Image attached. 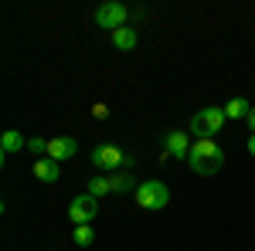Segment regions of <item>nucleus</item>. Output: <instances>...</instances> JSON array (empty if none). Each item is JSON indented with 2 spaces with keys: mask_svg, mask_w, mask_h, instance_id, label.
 Segmentation results:
<instances>
[{
  "mask_svg": "<svg viewBox=\"0 0 255 251\" xmlns=\"http://www.w3.org/2000/svg\"><path fill=\"white\" fill-rule=\"evenodd\" d=\"M187 163H191L194 173L211 176V173H218V170L225 167V153H221V146H218L215 139H194V143H191Z\"/></svg>",
  "mask_w": 255,
  "mask_h": 251,
  "instance_id": "nucleus-1",
  "label": "nucleus"
},
{
  "mask_svg": "<svg viewBox=\"0 0 255 251\" xmlns=\"http://www.w3.org/2000/svg\"><path fill=\"white\" fill-rule=\"evenodd\" d=\"M96 241V231L89 228V224H75V245H82V248H89Z\"/></svg>",
  "mask_w": 255,
  "mask_h": 251,
  "instance_id": "nucleus-15",
  "label": "nucleus"
},
{
  "mask_svg": "<svg viewBox=\"0 0 255 251\" xmlns=\"http://www.w3.org/2000/svg\"><path fill=\"white\" fill-rule=\"evenodd\" d=\"M34 176L44 180V183H55V180L61 176V163H58V160H51V156H41L38 163H34Z\"/></svg>",
  "mask_w": 255,
  "mask_h": 251,
  "instance_id": "nucleus-9",
  "label": "nucleus"
},
{
  "mask_svg": "<svg viewBox=\"0 0 255 251\" xmlns=\"http://www.w3.org/2000/svg\"><path fill=\"white\" fill-rule=\"evenodd\" d=\"M163 146H167V156H174V160H184V156H191V139H187L184 133H167Z\"/></svg>",
  "mask_w": 255,
  "mask_h": 251,
  "instance_id": "nucleus-8",
  "label": "nucleus"
},
{
  "mask_svg": "<svg viewBox=\"0 0 255 251\" xmlns=\"http://www.w3.org/2000/svg\"><path fill=\"white\" fill-rule=\"evenodd\" d=\"M27 150L31 153H48V139H27Z\"/></svg>",
  "mask_w": 255,
  "mask_h": 251,
  "instance_id": "nucleus-16",
  "label": "nucleus"
},
{
  "mask_svg": "<svg viewBox=\"0 0 255 251\" xmlns=\"http://www.w3.org/2000/svg\"><path fill=\"white\" fill-rule=\"evenodd\" d=\"M89 193H92V197H106V193H113V180H109V176H96V180H89Z\"/></svg>",
  "mask_w": 255,
  "mask_h": 251,
  "instance_id": "nucleus-14",
  "label": "nucleus"
},
{
  "mask_svg": "<svg viewBox=\"0 0 255 251\" xmlns=\"http://www.w3.org/2000/svg\"><path fill=\"white\" fill-rule=\"evenodd\" d=\"M96 214H99V204H96L92 193H82V197H75V200L68 204V217H72L75 224H89Z\"/></svg>",
  "mask_w": 255,
  "mask_h": 251,
  "instance_id": "nucleus-6",
  "label": "nucleus"
},
{
  "mask_svg": "<svg viewBox=\"0 0 255 251\" xmlns=\"http://www.w3.org/2000/svg\"><path fill=\"white\" fill-rule=\"evenodd\" d=\"M113 180V193H136V180H133V173L129 170H123V173H116V176H109Z\"/></svg>",
  "mask_w": 255,
  "mask_h": 251,
  "instance_id": "nucleus-11",
  "label": "nucleus"
},
{
  "mask_svg": "<svg viewBox=\"0 0 255 251\" xmlns=\"http://www.w3.org/2000/svg\"><path fill=\"white\" fill-rule=\"evenodd\" d=\"M92 163H96L99 170H129L133 167V156H126L119 146H96L92 150Z\"/></svg>",
  "mask_w": 255,
  "mask_h": 251,
  "instance_id": "nucleus-4",
  "label": "nucleus"
},
{
  "mask_svg": "<svg viewBox=\"0 0 255 251\" xmlns=\"http://www.w3.org/2000/svg\"><path fill=\"white\" fill-rule=\"evenodd\" d=\"M249 112H252V105H249L245 98H232V102L225 105V116L228 119H249Z\"/></svg>",
  "mask_w": 255,
  "mask_h": 251,
  "instance_id": "nucleus-13",
  "label": "nucleus"
},
{
  "mask_svg": "<svg viewBox=\"0 0 255 251\" xmlns=\"http://www.w3.org/2000/svg\"><path fill=\"white\" fill-rule=\"evenodd\" d=\"M249 153H252V156H255V133H252V136H249Z\"/></svg>",
  "mask_w": 255,
  "mask_h": 251,
  "instance_id": "nucleus-19",
  "label": "nucleus"
},
{
  "mask_svg": "<svg viewBox=\"0 0 255 251\" xmlns=\"http://www.w3.org/2000/svg\"><path fill=\"white\" fill-rule=\"evenodd\" d=\"M27 146V139L17 133V129H7V133L0 136V150H3V156L7 153H17V150H24Z\"/></svg>",
  "mask_w": 255,
  "mask_h": 251,
  "instance_id": "nucleus-10",
  "label": "nucleus"
},
{
  "mask_svg": "<svg viewBox=\"0 0 255 251\" xmlns=\"http://www.w3.org/2000/svg\"><path fill=\"white\" fill-rule=\"evenodd\" d=\"M113 44H116L119 51H133L136 48V31L133 27H119L116 34H113Z\"/></svg>",
  "mask_w": 255,
  "mask_h": 251,
  "instance_id": "nucleus-12",
  "label": "nucleus"
},
{
  "mask_svg": "<svg viewBox=\"0 0 255 251\" xmlns=\"http://www.w3.org/2000/svg\"><path fill=\"white\" fill-rule=\"evenodd\" d=\"M133 200H136L143 211H160V207H167L170 190H167V183H160V180H146V183H139V187H136Z\"/></svg>",
  "mask_w": 255,
  "mask_h": 251,
  "instance_id": "nucleus-2",
  "label": "nucleus"
},
{
  "mask_svg": "<svg viewBox=\"0 0 255 251\" xmlns=\"http://www.w3.org/2000/svg\"><path fill=\"white\" fill-rule=\"evenodd\" d=\"M245 122H249V129H252V133H255V109H252V112H249V119H245Z\"/></svg>",
  "mask_w": 255,
  "mask_h": 251,
  "instance_id": "nucleus-18",
  "label": "nucleus"
},
{
  "mask_svg": "<svg viewBox=\"0 0 255 251\" xmlns=\"http://www.w3.org/2000/svg\"><path fill=\"white\" fill-rule=\"evenodd\" d=\"M126 17H129V10H126V3H119V0H109V3H102L96 10V24L106 27V31H113V34H116L119 27H126Z\"/></svg>",
  "mask_w": 255,
  "mask_h": 251,
  "instance_id": "nucleus-5",
  "label": "nucleus"
},
{
  "mask_svg": "<svg viewBox=\"0 0 255 251\" xmlns=\"http://www.w3.org/2000/svg\"><path fill=\"white\" fill-rule=\"evenodd\" d=\"M75 153H79V143H75L72 136H55V139H48V156H51V160L65 163V160H72Z\"/></svg>",
  "mask_w": 255,
  "mask_h": 251,
  "instance_id": "nucleus-7",
  "label": "nucleus"
},
{
  "mask_svg": "<svg viewBox=\"0 0 255 251\" xmlns=\"http://www.w3.org/2000/svg\"><path fill=\"white\" fill-rule=\"evenodd\" d=\"M225 109H218V105H211V109H201V112H194V119H191V133L197 136V139H211V136L225 126Z\"/></svg>",
  "mask_w": 255,
  "mask_h": 251,
  "instance_id": "nucleus-3",
  "label": "nucleus"
},
{
  "mask_svg": "<svg viewBox=\"0 0 255 251\" xmlns=\"http://www.w3.org/2000/svg\"><path fill=\"white\" fill-rule=\"evenodd\" d=\"M92 116H96V119H106V116H109V109H106V105H92Z\"/></svg>",
  "mask_w": 255,
  "mask_h": 251,
  "instance_id": "nucleus-17",
  "label": "nucleus"
}]
</instances>
